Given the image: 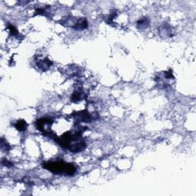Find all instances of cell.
Returning <instances> with one entry per match:
<instances>
[{
    "label": "cell",
    "instance_id": "cell-1",
    "mask_svg": "<svg viewBox=\"0 0 196 196\" xmlns=\"http://www.w3.org/2000/svg\"><path fill=\"white\" fill-rule=\"evenodd\" d=\"M43 168L49 170L55 174H65L68 176H73L76 172V168L74 165L63 162H48L42 165Z\"/></svg>",
    "mask_w": 196,
    "mask_h": 196
},
{
    "label": "cell",
    "instance_id": "cell-2",
    "mask_svg": "<svg viewBox=\"0 0 196 196\" xmlns=\"http://www.w3.org/2000/svg\"><path fill=\"white\" fill-rule=\"evenodd\" d=\"M15 127L17 130H19V132H23L27 130V127H28V124L23 119H20L16 122V123L15 124Z\"/></svg>",
    "mask_w": 196,
    "mask_h": 196
},
{
    "label": "cell",
    "instance_id": "cell-3",
    "mask_svg": "<svg viewBox=\"0 0 196 196\" xmlns=\"http://www.w3.org/2000/svg\"><path fill=\"white\" fill-rule=\"evenodd\" d=\"M9 31H10V32L12 33V34L13 35H14L18 34V31H17V29L12 25H9Z\"/></svg>",
    "mask_w": 196,
    "mask_h": 196
}]
</instances>
